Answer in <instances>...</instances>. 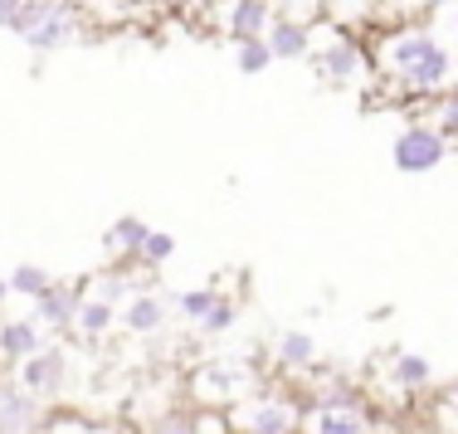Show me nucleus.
<instances>
[{"label":"nucleus","mask_w":458,"mask_h":434,"mask_svg":"<svg viewBox=\"0 0 458 434\" xmlns=\"http://www.w3.org/2000/svg\"><path fill=\"white\" fill-rule=\"evenodd\" d=\"M370 49V79L366 107H405L420 113L424 103H434L439 93L458 89V49L449 45V35L439 30V20H395L366 35Z\"/></svg>","instance_id":"nucleus-1"},{"label":"nucleus","mask_w":458,"mask_h":434,"mask_svg":"<svg viewBox=\"0 0 458 434\" xmlns=\"http://www.w3.org/2000/svg\"><path fill=\"white\" fill-rule=\"evenodd\" d=\"M308 69L318 73L322 89H342V93H366V89H370V79H376L366 39L346 35V30H332L327 20L318 25V35H312Z\"/></svg>","instance_id":"nucleus-2"},{"label":"nucleus","mask_w":458,"mask_h":434,"mask_svg":"<svg viewBox=\"0 0 458 434\" xmlns=\"http://www.w3.org/2000/svg\"><path fill=\"white\" fill-rule=\"evenodd\" d=\"M10 35L35 54H59L73 39H83V10L79 0H25Z\"/></svg>","instance_id":"nucleus-3"},{"label":"nucleus","mask_w":458,"mask_h":434,"mask_svg":"<svg viewBox=\"0 0 458 434\" xmlns=\"http://www.w3.org/2000/svg\"><path fill=\"white\" fill-rule=\"evenodd\" d=\"M298 434H386V415L361 390L342 400H302Z\"/></svg>","instance_id":"nucleus-4"},{"label":"nucleus","mask_w":458,"mask_h":434,"mask_svg":"<svg viewBox=\"0 0 458 434\" xmlns=\"http://www.w3.org/2000/svg\"><path fill=\"white\" fill-rule=\"evenodd\" d=\"M185 390H191V405H220L234 410L239 400H249L254 390H264L254 371L244 362H205L185 376Z\"/></svg>","instance_id":"nucleus-5"},{"label":"nucleus","mask_w":458,"mask_h":434,"mask_svg":"<svg viewBox=\"0 0 458 434\" xmlns=\"http://www.w3.org/2000/svg\"><path fill=\"white\" fill-rule=\"evenodd\" d=\"M449 157H454V147L444 142L429 123H420V117H410V123L390 137V166H395L400 176H429V171H439Z\"/></svg>","instance_id":"nucleus-6"},{"label":"nucleus","mask_w":458,"mask_h":434,"mask_svg":"<svg viewBox=\"0 0 458 434\" xmlns=\"http://www.w3.org/2000/svg\"><path fill=\"white\" fill-rule=\"evenodd\" d=\"M229 420H234V434H298V400L264 386L249 400H239Z\"/></svg>","instance_id":"nucleus-7"},{"label":"nucleus","mask_w":458,"mask_h":434,"mask_svg":"<svg viewBox=\"0 0 458 434\" xmlns=\"http://www.w3.org/2000/svg\"><path fill=\"white\" fill-rule=\"evenodd\" d=\"M83 298H89V278H79V284L54 278L49 293H39V298H35V312H30V318H35L49 337H73V318H79Z\"/></svg>","instance_id":"nucleus-8"},{"label":"nucleus","mask_w":458,"mask_h":434,"mask_svg":"<svg viewBox=\"0 0 458 434\" xmlns=\"http://www.w3.org/2000/svg\"><path fill=\"white\" fill-rule=\"evenodd\" d=\"M15 381L30 390V396L45 405V400L64 396V386H69V346L64 342H49L45 352H35L30 362L15 366Z\"/></svg>","instance_id":"nucleus-9"},{"label":"nucleus","mask_w":458,"mask_h":434,"mask_svg":"<svg viewBox=\"0 0 458 434\" xmlns=\"http://www.w3.org/2000/svg\"><path fill=\"white\" fill-rule=\"evenodd\" d=\"M274 25V0H220L215 5V30L239 45V39H264Z\"/></svg>","instance_id":"nucleus-10"},{"label":"nucleus","mask_w":458,"mask_h":434,"mask_svg":"<svg viewBox=\"0 0 458 434\" xmlns=\"http://www.w3.org/2000/svg\"><path fill=\"white\" fill-rule=\"evenodd\" d=\"M49 405H39L25 386L15 381V371H0V434H35Z\"/></svg>","instance_id":"nucleus-11"},{"label":"nucleus","mask_w":458,"mask_h":434,"mask_svg":"<svg viewBox=\"0 0 458 434\" xmlns=\"http://www.w3.org/2000/svg\"><path fill=\"white\" fill-rule=\"evenodd\" d=\"M117 322H123L132 337H161L166 332V322H171V293H161V288H141L132 302H127L123 312H117Z\"/></svg>","instance_id":"nucleus-12"},{"label":"nucleus","mask_w":458,"mask_h":434,"mask_svg":"<svg viewBox=\"0 0 458 434\" xmlns=\"http://www.w3.org/2000/svg\"><path fill=\"white\" fill-rule=\"evenodd\" d=\"M386 381L395 386V396L420 400V396H434L439 371H434V362L424 352H395V356H390V366H386Z\"/></svg>","instance_id":"nucleus-13"},{"label":"nucleus","mask_w":458,"mask_h":434,"mask_svg":"<svg viewBox=\"0 0 458 434\" xmlns=\"http://www.w3.org/2000/svg\"><path fill=\"white\" fill-rule=\"evenodd\" d=\"M322 20L332 30H346V35L366 39L370 30L386 25V10H380V0H322Z\"/></svg>","instance_id":"nucleus-14"},{"label":"nucleus","mask_w":458,"mask_h":434,"mask_svg":"<svg viewBox=\"0 0 458 434\" xmlns=\"http://www.w3.org/2000/svg\"><path fill=\"white\" fill-rule=\"evenodd\" d=\"M49 346V332L39 328L35 318H5L0 322V362L15 371L20 362H30L35 352H45Z\"/></svg>","instance_id":"nucleus-15"},{"label":"nucleus","mask_w":458,"mask_h":434,"mask_svg":"<svg viewBox=\"0 0 458 434\" xmlns=\"http://www.w3.org/2000/svg\"><path fill=\"white\" fill-rule=\"evenodd\" d=\"M147 234H151V225L141 220V215H117L103 230V254L113 259V264L137 268V254H141V244H147Z\"/></svg>","instance_id":"nucleus-16"},{"label":"nucleus","mask_w":458,"mask_h":434,"mask_svg":"<svg viewBox=\"0 0 458 434\" xmlns=\"http://www.w3.org/2000/svg\"><path fill=\"white\" fill-rule=\"evenodd\" d=\"M274 362H278L283 376H308L312 366H318V342H312V332L283 328L274 337Z\"/></svg>","instance_id":"nucleus-17"},{"label":"nucleus","mask_w":458,"mask_h":434,"mask_svg":"<svg viewBox=\"0 0 458 434\" xmlns=\"http://www.w3.org/2000/svg\"><path fill=\"white\" fill-rule=\"evenodd\" d=\"M312 35H318V25H293V20H274L268 25V54H274L278 64H298L312 54Z\"/></svg>","instance_id":"nucleus-18"},{"label":"nucleus","mask_w":458,"mask_h":434,"mask_svg":"<svg viewBox=\"0 0 458 434\" xmlns=\"http://www.w3.org/2000/svg\"><path fill=\"white\" fill-rule=\"evenodd\" d=\"M113 328H117V308H107V302H98V298H83V308H79V318H73V342H107L113 337Z\"/></svg>","instance_id":"nucleus-19"},{"label":"nucleus","mask_w":458,"mask_h":434,"mask_svg":"<svg viewBox=\"0 0 458 434\" xmlns=\"http://www.w3.org/2000/svg\"><path fill=\"white\" fill-rule=\"evenodd\" d=\"M414 117H420V123H429L434 132H439L444 142L458 151V89H454V93H439L434 103H424Z\"/></svg>","instance_id":"nucleus-20"},{"label":"nucleus","mask_w":458,"mask_h":434,"mask_svg":"<svg viewBox=\"0 0 458 434\" xmlns=\"http://www.w3.org/2000/svg\"><path fill=\"white\" fill-rule=\"evenodd\" d=\"M220 298H225V293L215 288V284H200V288H185V293H171V308H176L181 318L191 322V328H200V322L210 318L215 308H220Z\"/></svg>","instance_id":"nucleus-21"},{"label":"nucleus","mask_w":458,"mask_h":434,"mask_svg":"<svg viewBox=\"0 0 458 434\" xmlns=\"http://www.w3.org/2000/svg\"><path fill=\"white\" fill-rule=\"evenodd\" d=\"M234 49V69L244 73V79H259V73H268L274 69V54H268V39H239V45H229Z\"/></svg>","instance_id":"nucleus-22"},{"label":"nucleus","mask_w":458,"mask_h":434,"mask_svg":"<svg viewBox=\"0 0 458 434\" xmlns=\"http://www.w3.org/2000/svg\"><path fill=\"white\" fill-rule=\"evenodd\" d=\"M171 254H176V234H171V230H151L147 244H141V254H137V268L157 278V268H166Z\"/></svg>","instance_id":"nucleus-23"},{"label":"nucleus","mask_w":458,"mask_h":434,"mask_svg":"<svg viewBox=\"0 0 458 434\" xmlns=\"http://www.w3.org/2000/svg\"><path fill=\"white\" fill-rule=\"evenodd\" d=\"M5 284H10V293H20V298L35 302L39 293H49L54 274H49V268H39V264H15V268L5 274Z\"/></svg>","instance_id":"nucleus-24"},{"label":"nucleus","mask_w":458,"mask_h":434,"mask_svg":"<svg viewBox=\"0 0 458 434\" xmlns=\"http://www.w3.org/2000/svg\"><path fill=\"white\" fill-rule=\"evenodd\" d=\"M35 434H98V430H93L89 415H79V410H69V405H54V410H45V420H39Z\"/></svg>","instance_id":"nucleus-25"},{"label":"nucleus","mask_w":458,"mask_h":434,"mask_svg":"<svg viewBox=\"0 0 458 434\" xmlns=\"http://www.w3.org/2000/svg\"><path fill=\"white\" fill-rule=\"evenodd\" d=\"M429 425H434V434H458V386H449V390H439V396H434Z\"/></svg>","instance_id":"nucleus-26"},{"label":"nucleus","mask_w":458,"mask_h":434,"mask_svg":"<svg viewBox=\"0 0 458 434\" xmlns=\"http://www.w3.org/2000/svg\"><path fill=\"white\" fill-rule=\"evenodd\" d=\"M191 434H234V420L220 405H191Z\"/></svg>","instance_id":"nucleus-27"},{"label":"nucleus","mask_w":458,"mask_h":434,"mask_svg":"<svg viewBox=\"0 0 458 434\" xmlns=\"http://www.w3.org/2000/svg\"><path fill=\"white\" fill-rule=\"evenodd\" d=\"M274 20H293V25H322V0H274Z\"/></svg>","instance_id":"nucleus-28"},{"label":"nucleus","mask_w":458,"mask_h":434,"mask_svg":"<svg viewBox=\"0 0 458 434\" xmlns=\"http://www.w3.org/2000/svg\"><path fill=\"white\" fill-rule=\"evenodd\" d=\"M141 434H191V405H166Z\"/></svg>","instance_id":"nucleus-29"},{"label":"nucleus","mask_w":458,"mask_h":434,"mask_svg":"<svg viewBox=\"0 0 458 434\" xmlns=\"http://www.w3.org/2000/svg\"><path fill=\"white\" fill-rule=\"evenodd\" d=\"M234 322H239V302H234V298H220V308H215L195 332H205V337H225V332L234 328Z\"/></svg>","instance_id":"nucleus-30"},{"label":"nucleus","mask_w":458,"mask_h":434,"mask_svg":"<svg viewBox=\"0 0 458 434\" xmlns=\"http://www.w3.org/2000/svg\"><path fill=\"white\" fill-rule=\"evenodd\" d=\"M434 20H439V30H444V35H449V45L458 49V0H454V5H444L439 15H434Z\"/></svg>","instance_id":"nucleus-31"},{"label":"nucleus","mask_w":458,"mask_h":434,"mask_svg":"<svg viewBox=\"0 0 458 434\" xmlns=\"http://www.w3.org/2000/svg\"><path fill=\"white\" fill-rule=\"evenodd\" d=\"M20 5H25V0H0V30H5V35H10V25H15Z\"/></svg>","instance_id":"nucleus-32"},{"label":"nucleus","mask_w":458,"mask_h":434,"mask_svg":"<svg viewBox=\"0 0 458 434\" xmlns=\"http://www.w3.org/2000/svg\"><path fill=\"white\" fill-rule=\"evenodd\" d=\"M5 298H10V284H5V278H0V308H5Z\"/></svg>","instance_id":"nucleus-33"},{"label":"nucleus","mask_w":458,"mask_h":434,"mask_svg":"<svg viewBox=\"0 0 458 434\" xmlns=\"http://www.w3.org/2000/svg\"><path fill=\"white\" fill-rule=\"evenodd\" d=\"M127 5H161V0H127Z\"/></svg>","instance_id":"nucleus-34"}]
</instances>
